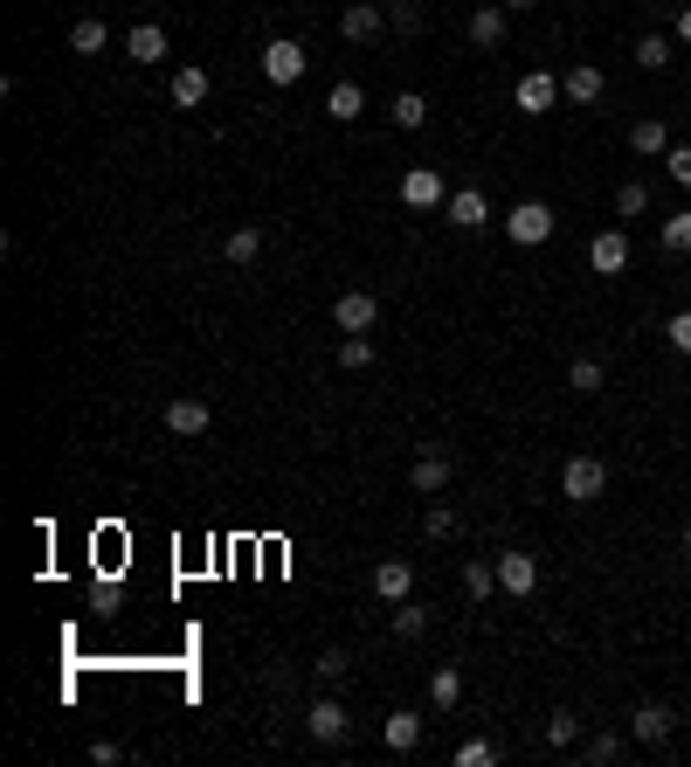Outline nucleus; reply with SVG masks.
Instances as JSON below:
<instances>
[{
    "mask_svg": "<svg viewBox=\"0 0 691 767\" xmlns=\"http://www.w3.org/2000/svg\"><path fill=\"white\" fill-rule=\"evenodd\" d=\"M602 491H608V464H602V456H568V471H560V498L595 505Z\"/></svg>",
    "mask_w": 691,
    "mask_h": 767,
    "instance_id": "1",
    "label": "nucleus"
},
{
    "mask_svg": "<svg viewBox=\"0 0 691 767\" xmlns=\"http://www.w3.org/2000/svg\"><path fill=\"white\" fill-rule=\"evenodd\" d=\"M304 63H312V56H304V42H291V35H270L263 42V84L291 90L298 76H304Z\"/></svg>",
    "mask_w": 691,
    "mask_h": 767,
    "instance_id": "2",
    "label": "nucleus"
},
{
    "mask_svg": "<svg viewBox=\"0 0 691 767\" xmlns=\"http://www.w3.org/2000/svg\"><path fill=\"white\" fill-rule=\"evenodd\" d=\"M505 236L519 242V249H540L553 236V208H547V201H519V208L505 215Z\"/></svg>",
    "mask_w": 691,
    "mask_h": 767,
    "instance_id": "3",
    "label": "nucleus"
},
{
    "mask_svg": "<svg viewBox=\"0 0 691 767\" xmlns=\"http://www.w3.org/2000/svg\"><path fill=\"white\" fill-rule=\"evenodd\" d=\"M560 97H568V90H560V76H553V69H526V76H519V90H511V105L540 118V111L560 105Z\"/></svg>",
    "mask_w": 691,
    "mask_h": 767,
    "instance_id": "4",
    "label": "nucleus"
},
{
    "mask_svg": "<svg viewBox=\"0 0 691 767\" xmlns=\"http://www.w3.org/2000/svg\"><path fill=\"white\" fill-rule=\"evenodd\" d=\"M374 595L380 602H408V595H415V560H401V553L374 560Z\"/></svg>",
    "mask_w": 691,
    "mask_h": 767,
    "instance_id": "5",
    "label": "nucleus"
},
{
    "mask_svg": "<svg viewBox=\"0 0 691 767\" xmlns=\"http://www.w3.org/2000/svg\"><path fill=\"white\" fill-rule=\"evenodd\" d=\"M408 484H415V498H443V491H450V456L429 443L415 464H408Z\"/></svg>",
    "mask_w": 691,
    "mask_h": 767,
    "instance_id": "6",
    "label": "nucleus"
},
{
    "mask_svg": "<svg viewBox=\"0 0 691 767\" xmlns=\"http://www.w3.org/2000/svg\"><path fill=\"white\" fill-rule=\"evenodd\" d=\"M401 201H408V208H429V215H436L443 201H450V194H443V173H436V166H408V173H401Z\"/></svg>",
    "mask_w": 691,
    "mask_h": 767,
    "instance_id": "7",
    "label": "nucleus"
},
{
    "mask_svg": "<svg viewBox=\"0 0 691 767\" xmlns=\"http://www.w3.org/2000/svg\"><path fill=\"white\" fill-rule=\"evenodd\" d=\"M587 263H595V277H623L629 270V236L623 228H602V236L587 242Z\"/></svg>",
    "mask_w": 691,
    "mask_h": 767,
    "instance_id": "8",
    "label": "nucleus"
},
{
    "mask_svg": "<svg viewBox=\"0 0 691 767\" xmlns=\"http://www.w3.org/2000/svg\"><path fill=\"white\" fill-rule=\"evenodd\" d=\"M304 726H312L318 747H339V739L353 733V720H346V705H339V699H318L312 712H304Z\"/></svg>",
    "mask_w": 691,
    "mask_h": 767,
    "instance_id": "9",
    "label": "nucleus"
},
{
    "mask_svg": "<svg viewBox=\"0 0 691 767\" xmlns=\"http://www.w3.org/2000/svg\"><path fill=\"white\" fill-rule=\"evenodd\" d=\"M498 587H505V595H532V587H540V560L519 553V547L498 553Z\"/></svg>",
    "mask_w": 691,
    "mask_h": 767,
    "instance_id": "10",
    "label": "nucleus"
},
{
    "mask_svg": "<svg viewBox=\"0 0 691 767\" xmlns=\"http://www.w3.org/2000/svg\"><path fill=\"white\" fill-rule=\"evenodd\" d=\"M671 726H678L671 705H636V712H629V739H644V747H663V739H671Z\"/></svg>",
    "mask_w": 691,
    "mask_h": 767,
    "instance_id": "11",
    "label": "nucleus"
},
{
    "mask_svg": "<svg viewBox=\"0 0 691 767\" xmlns=\"http://www.w3.org/2000/svg\"><path fill=\"white\" fill-rule=\"evenodd\" d=\"M443 215H450V228H484L492 222V201H484V187H456L443 201Z\"/></svg>",
    "mask_w": 691,
    "mask_h": 767,
    "instance_id": "12",
    "label": "nucleus"
},
{
    "mask_svg": "<svg viewBox=\"0 0 691 767\" xmlns=\"http://www.w3.org/2000/svg\"><path fill=\"white\" fill-rule=\"evenodd\" d=\"M374 318H380L374 291H346L339 304H332V325H339V332H374Z\"/></svg>",
    "mask_w": 691,
    "mask_h": 767,
    "instance_id": "13",
    "label": "nucleus"
},
{
    "mask_svg": "<svg viewBox=\"0 0 691 767\" xmlns=\"http://www.w3.org/2000/svg\"><path fill=\"white\" fill-rule=\"evenodd\" d=\"M505 29H511V21H505V0H484V8L471 14V42L477 48H505Z\"/></svg>",
    "mask_w": 691,
    "mask_h": 767,
    "instance_id": "14",
    "label": "nucleus"
},
{
    "mask_svg": "<svg viewBox=\"0 0 691 767\" xmlns=\"http://www.w3.org/2000/svg\"><path fill=\"white\" fill-rule=\"evenodd\" d=\"M208 401H194V395H181V401H173L166 408V429H173V436H208Z\"/></svg>",
    "mask_w": 691,
    "mask_h": 767,
    "instance_id": "15",
    "label": "nucleus"
},
{
    "mask_svg": "<svg viewBox=\"0 0 691 767\" xmlns=\"http://www.w3.org/2000/svg\"><path fill=\"white\" fill-rule=\"evenodd\" d=\"M560 90H568V105H595V97L608 90V76H602L595 63H574L568 76H560Z\"/></svg>",
    "mask_w": 691,
    "mask_h": 767,
    "instance_id": "16",
    "label": "nucleus"
},
{
    "mask_svg": "<svg viewBox=\"0 0 691 767\" xmlns=\"http://www.w3.org/2000/svg\"><path fill=\"white\" fill-rule=\"evenodd\" d=\"M125 56L132 63H166V29L160 21H139V29L125 35Z\"/></svg>",
    "mask_w": 691,
    "mask_h": 767,
    "instance_id": "17",
    "label": "nucleus"
},
{
    "mask_svg": "<svg viewBox=\"0 0 691 767\" xmlns=\"http://www.w3.org/2000/svg\"><path fill=\"white\" fill-rule=\"evenodd\" d=\"M629 152L663 160V152H671V125H663V118H636V125H629Z\"/></svg>",
    "mask_w": 691,
    "mask_h": 767,
    "instance_id": "18",
    "label": "nucleus"
},
{
    "mask_svg": "<svg viewBox=\"0 0 691 767\" xmlns=\"http://www.w3.org/2000/svg\"><path fill=\"white\" fill-rule=\"evenodd\" d=\"M339 35L346 42H374L380 35V0H353V8L339 14Z\"/></svg>",
    "mask_w": 691,
    "mask_h": 767,
    "instance_id": "19",
    "label": "nucleus"
},
{
    "mask_svg": "<svg viewBox=\"0 0 691 767\" xmlns=\"http://www.w3.org/2000/svg\"><path fill=\"white\" fill-rule=\"evenodd\" d=\"M173 105H181V111H201V105H208V69H201V63L173 69Z\"/></svg>",
    "mask_w": 691,
    "mask_h": 767,
    "instance_id": "20",
    "label": "nucleus"
},
{
    "mask_svg": "<svg viewBox=\"0 0 691 767\" xmlns=\"http://www.w3.org/2000/svg\"><path fill=\"white\" fill-rule=\"evenodd\" d=\"M367 111V97H360V84H332L325 90V118L332 125H353V118H360Z\"/></svg>",
    "mask_w": 691,
    "mask_h": 767,
    "instance_id": "21",
    "label": "nucleus"
},
{
    "mask_svg": "<svg viewBox=\"0 0 691 767\" xmlns=\"http://www.w3.org/2000/svg\"><path fill=\"white\" fill-rule=\"evenodd\" d=\"M380 739H388L395 754L408 747H422V712H388V726H380Z\"/></svg>",
    "mask_w": 691,
    "mask_h": 767,
    "instance_id": "22",
    "label": "nucleus"
},
{
    "mask_svg": "<svg viewBox=\"0 0 691 767\" xmlns=\"http://www.w3.org/2000/svg\"><path fill=\"white\" fill-rule=\"evenodd\" d=\"M456 699H464V678H456V663H436V671H429V705H436V712H456Z\"/></svg>",
    "mask_w": 691,
    "mask_h": 767,
    "instance_id": "23",
    "label": "nucleus"
},
{
    "mask_svg": "<svg viewBox=\"0 0 691 767\" xmlns=\"http://www.w3.org/2000/svg\"><path fill=\"white\" fill-rule=\"evenodd\" d=\"M222 256H228V263H256V256H263V222H242L236 236L222 242Z\"/></svg>",
    "mask_w": 691,
    "mask_h": 767,
    "instance_id": "24",
    "label": "nucleus"
},
{
    "mask_svg": "<svg viewBox=\"0 0 691 767\" xmlns=\"http://www.w3.org/2000/svg\"><path fill=\"white\" fill-rule=\"evenodd\" d=\"M388 118L401 125V132H422V125H429V97L422 90H401L395 105H388Z\"/></svg>",
    "mask_w": 691,
    "mask_h": 767,
    "instance_id": "25",
    "label": "nucleus"
},
{
    "mask_svg": "<svg viewBox=\"0 0 691 767\" xmlns=\"http://www.w3.org/2000/svg\"><path fill=\"white\" fill-rule=\"evenodd\" d=\"M105 42H111V29H105L97 14H84V21L69 29V48H76V56H105Z\"/></svg>",
    "mask_w": 691,
    "mask_h": 767,
    "instance_id": "26",
    "label": "nucleus"
},
{
    "mask_svg": "<svg viewBox=\"0 0 691 767\" xmlns=\"http://www.w3.org/2000/svg\"><path fill=\"white\" fill-rule=\"evenodd\" d=\"M671 56H678V35H644L636 42V63L644 69H671Z\"/></svg>",
    "mask_w": 691,
    "mask_h": 767,
    "instance_id": "27",
    "label": "nucleus"
},
{
    "mask_svg": "<svg viewBox=\"0 0 691 767\" xmlns=\"http://www.w3.org/2000/svg\"><path fill=\"white\" fill-rule=\"evenodd\" d=\"M395 636H401V644L429 636V608H422V602H395Z\"/></svg>",
    "mask_w": 691,
    "mask_h": 767,
    "instance_id": "28",
    "label": "nucleus"
},
{
    "mask_svg": "<svg viewBox=\"0 0 691 767\" xmlns=\"http://www.w3.org/2000/svg\"><path fill=\"white\" fill-rule=\"evenodd\" d=\"M568 388H574V395H602V388H608L602 360H574V367H568Z\"/></svg>",
    "mask_w": 691,
    "mask_h": 767,
    "instance_id": "29",
    "label": "nucleus"
},
{
    "mask_svg": "<svg viewBox=\"0 0 691 767\" xmlns=\"http://www.w3.org/2000/svg\"><path fill=\"white\" fill-rule=\"evenodd\" d=\"M644 208H650V187H644V181H623V187H616V215H623V222H636Z\"/></svg>",
    "mask_w": 691,
    "mask_h": 767,
    "instance_id": "30",
    "label": "nucleus"
},
{
    "mask_svg": "<svg viewBox=\"0 0 691 767\" xmlns=\"http://www.w3.org/2000/svg\"><path fill=\"white\" fill-rule=\"evenodd\" d=\"M339 367H353V374H360V367H374V339H367V332H346V346H339Z\"/></svg>",
    "mask_w": 691,
    "mask_h": 767,
    "instance_id": "31",
    "label": "nucleus"
},
{
    "mask_svg": "<svg viewBox=\"0 0 691 767\" xmlns=\"http://www.w3.org/2000/svg\"><path fill=\"white\" fill-rule=\"evenodd\" d=\"M663 249H671V256H691V208H678L671 222H663Z\"/></svg>",
    "mask_w": 691,
    "mask_h": 767,
    "instance_id": "32",
    "label": "nucleus"
},
{
    "mask_svg": "<svg viewBox=\"0 0 691 767\" xmlns=\"http://www.w3.org/2000/svg\"><path fill=\"white\" fill-rule=\"evenodd\" d=\"M547 747H581V720L574 712H553L547 720Z\"/></svg>",
    "mask_w": 691,
    "mask_h": 767,
    "instance_id": "33",
    "label": "nucleus"
},
{
    "mask_svg": "<svg viewBox=\"0 0 691 767\" xmlns=\"http://www.w3.org/2000/svg\"><path fill=\"white\" fill-rule=\"evenodd\" d=\"M464 587H471V595L484 602V595L498 587V560H492V568H484V560H464Z\"/></svg>",
    "mask_w": 691,
    "mask_h": 767,
    "instance_id": "34",
    "label": "nucleus"
},
{
    "mask_svg": "<svg viewBox=\"0 0 691 767\" xmlns=\"http://www.w3.org/2000/svg\"><path fill=\"white\" fill-rule=\"evenodd\" d=\"M422 532H429V540H456V511L450 505H429L422 511Z\"/></svg>",
    "mask_w": 691,
    "mask_h": 767,
    "instance_id": "35",
    "label": "nucleus"
},
{
    "mask_svg": "<svg viewBox=\"0 0 691 767\" xmlns=\"http://www.w3.org/2000/svg\"><path fill=\"white\" fill-rule=\"evenodd\" d=\"M581 754L595 760V767H608V760H623V739H616V733H595V739H587Z\"/></svg>",
    "mask_w": 691,
    "mask_h": 767,
    "instance_id": "36",
    "label": "nucleus"
},
{
    "mask_svg": "<svg viewBox=\"0 0 691 767\" xmlns=\"http://www.w3.org/2000/svg\"><path fill=\"white\" fill-rule=\"evenodd\" d=\"M492 760H498L492 739H464V747H456V767H492Z\"/></svg>",
    "mask_w": 691,
    "mask_h": 767,
    "instance_id": "37",
    "label": "nucleus"
},
{
    "mask_svg": "<svg viewBox=\"0 0 691 767\" xmlns=\"http://www.w3.org/2000/svg\"><path fill=\"white\" fill-rule=\"evenodd\" d=\"M663 339H671V353H684V360H691V312H671V325H663Z\"/></svg>",
    "mask_w": 691,
    "mask_h": 767,
    "instance_id": "38",
    "label": "nucleus"
},
{
    "mask_svg": "<svg viewBox=\"0 0 691 767\" xmlns=\"http://www.w3.org/2000/svg\"><path fill=\"white\" fill-rule=\"evenodd\" d=\"M346 671H353V657H346V650H318V678H325V684H332V678H346Z\"/></svg>",
    "mask_w": 691,
    "mask_h": 767,
    "instance_id": "39",
    "label": "nucleus"
},
{
    "mask_svg": "<svg viewBox=\"0 0 691 767\" xmlns=\"http://www.w3.org/2000/svg\"><path fill=\"white\" fill-rule=\"evenodd\" d=\"M663 166H671L678 187H691V145H671V152H663Z\"/></svg>",
    "mask_w": 691,
    "mask_h": 767,
    "instance_id": "40",
    "label": "nucleus"
},
{
    "mask_svg": "<svg viewBox=\"0 0 691 767\" xmlns=\"http://www.w3.org/2000/svg\"><path fill=\"white\" fill-rule=\"evenodd\" d=\"M90 602H97V616H118V581H97Z\"/></svg>",
    "mask_w": 691,
    "mask_h": 767,
    "instance_id": "41",
    "label": "nucleus"
},
{
    "mask_svg": "<svg viewBox=\"0 0 691 767\" xmlns=\"http://www.w3.org/2000/svg\"><path fill=\"white\" fill-rule=\"evenodd\" d=\"M678 42L691 48V0H684V8H678Z\"/></svg>",
    "mask_w": 691,
    "mask_h": 767,
    "instance_id": "42",
    "label": "nucleus"
},
{
    "mask_svg": "<svg viewBox=\"0 0 691 767\" xmlns=\"http://www.w3.org/2000/svg\"><path fill=\"white\" fill-rule=\"evenodd\" d=\"M505 8H532V0H505Z\"/></svg>",
    "mask_w": 691,
    "mask_h": 767,
    "instance_id": "43",
    "label": "nucleus"
},
{
    "mask_svg": "<svg viewBox=\"0 0 691 767\" xmlns=\"http://www.w3.org/2000/svg\"><path fill=\"white\" fill-rule=\"evenodd\" d=\"M684 553H691V526H684Z\"/></svg>",
    "mask_w": 691,
    "mask_h": 767,
    "instance_id": "44",
    "label": "nucleus"
}]
</instances>
